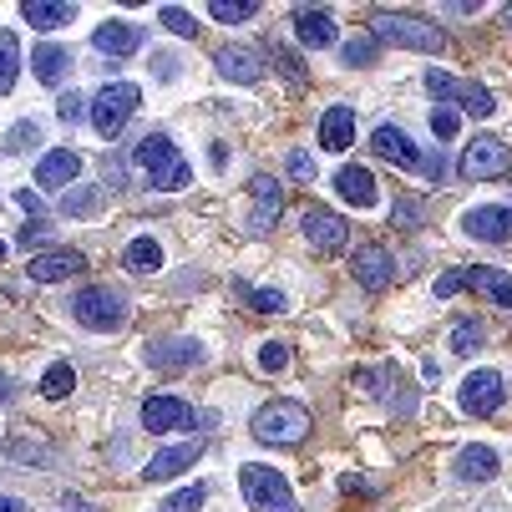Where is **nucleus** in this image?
<instances>
[{
    "label": "nucleus",
    "instance_id": "nucleus-40",
    "mask_svg": "<svg viewBox=\"0 0 512 512\" xmlns=\"http://www.w3.org/2000/svg\"><path fill=\"white\" fill-rule=\"evenodd\" d=\"M249 305L259 310V315H284V295H279V289H249Z\"/></svg>",
    "mask_w": 512,
    "mask_h": 512
},
{
    "label": "nucleus",
    "instance_id": "nucleus-15",
    "mask_svg": "<svg viewBox=\"0 0 512 512\" xmlns=\"http://www.w3.org/2000/svg\"><path fill=\"white\" fill-rule=\"evenodd\" d=\"M87 269V259L77 254V249H46V254H36L31 264H26V274L36 279V284H56V279H77Z\"/></svg>",
    "mask_w": 512,
    "mask_h": 512
},
{
    "label": "nucleus",
    "instance_id": "nucleus-10",
    "mask_svg": "<svg viewBox=\"0 0 512 512\" xmlns=\"http://www.w3.org/2000/svg\"><path fill=\"white\" fill-rule=\"evenodd\" d=\"M350 269H355L360 289H371V295H381V289H391L396 259H391V249H386V244H360V249H355V259H350Z\"/></svg>",
    "mask_w": 512,
    "mask_h": 512
},
{
    "label": "nucleus",
    "instance_id": "nucleus-54",
    "mask_svg": "<svg viewBox=\"0 0 512 512\" xmlns=\"http://www.w3.org/2000/svg\"><path fill=\"white\" fill-rule=\"evenodd\" d=\"M502 21H507V26H512V6H507V11H502Z\"/></svg>",
    "mask_w": 512,
    "mask_h": 512
},
{
    "label": "nucleus",
    "instance_id": "nucleus-34",
    "mask_svg": "<svg viewBox=\"0 0 512 512\" xmlns=\"http://www.w3.org/2000/svg\"><path fill=\"white\" fill-rule=\"evenodd\" d=\"M340 56H345V66H371V61L381 56V46H376L371 36H350V41L340 46Z\"/></svg>",
    "mask_w": 512,
    "mask_h": 512
},
{
    "label": "nucleus",
    "instance_id": "nucleus-36",
    "mask_svg": "<svg viewBox=\"0 0 512 512\" xmlns=\"http://www.w3.org/2000/svg\"><path fill=\"white\" fill-rule=\"evenodd\" d=\"M158 21H163L173 36H188V41L198 36V21H193V11H183V6H163V11H158Z\"/></svg>",
    "mask_w": 512,
    "mask_h": 512
},
{
    "label": "nucleus",
    "instance_id": "nucleus-27",
    "mask_svg": "<svg viewBox=\"0 0 512 512\" xmlns=\"http://www.w3.org/2000/svg\"><path fill=\"white\" fill-rule=\"evenodd\" d=\"M31 66H36V82H46V87H56L66 71H71V51L66 46H56V41H41L36 51H31Z\"/></svg>",
    "mask_w": 512,
    "mask_h": 512
},
{
    "label": "nucleus",
    "instance_id": "nucleus-4",
    "mask_svg": "<svg viewBox=\"0 0 512 512\" xmlns=\"http://www.w3.org/2000/svg\"><path fill=\"white\" fill-rule=\"evenodd\" d=\"M239 487H244V502L254 512H295V492H289V482H284L279 467L244 462L239 467Z\"/></svg>",
    "mask_w": 512,
    "mask_h": 512
},
{
    "label": "nucleus",
    "instance_id": "nucleus-52",
    "mask_svg": "<svg viewBox=\"0 0 512 512\" xmlns=\"http://www.w3.org/2000/svg\"><path fill=\"white\" fill-rule=\"evenodd\" d=\"M61 507H71V512H87V502H82V497H66Z\"/></svg>",
    "mask_w": 512,
    "mask_h": 512
},
{
    "label": "nucleus",
    "instance_id": "nucleus-46",
    "mask_svg": "<svg viewBox=\"0 0 512 512\" xmlns=\"http://www.w3.org/2000/svg\"><path fill=\"white\" fill-rule=\"evenodd\" d=\"M467 284V274L462 269H452V274H442V279H436V300H452L457 295V289Z\"/></svg>",
    "mask_w": 512,
    "mask_h": 512
},
{
    "label": "nucleus",
    "instance_id": "nucleus-24",
    "mask_svg": "<svg viewBox=\"0 0 512 512\" xmlns=\"http://www.w3.org/2000/svg\"><path fill=\"white\" fill-rule=\"evenodd\" d=\"M77 173H82V158L71 153V148H56V153H46V158L36 163V183H41V188H66Z\"/></svg>",
    "mask_w": 512,
    "mask_h": 512
},
{
    "label": "nucleus",
    "instance_id": "nucleus-23",
    "mask_svg": "<svg viewBox=\"0 0 512 512\" xmlns=\"http://www.w3.org/2000/svg\"><path fill=\"white\" fill-rule=\"evenodd\" d=\"M203 457V442H183V447H168L148 462V482H168V477H183L193 462Z\"/></svg>",
    "mask_w": 512,
    "mask_h": 512
},
{
    "label": "nucleus",
    "instance_id": "nucleus-35",
    "mask_svg": "<svg viewBox=\"0 0 512 512\" xmlns=\"http://www.w3.org/2000/svg\"><path fill=\"white\" fill-rule=\"evenodd\" d=\"M254 360H259V371H264V376H279L284 365H289V345H279V340H264Z\"/></svg>",
    "mask_w": 512,
    "mask_h": 512
},
{
    "label": "nucleus",
    "instance_id": "nucleus-6",
    "mask_svg": "<svg viewBox=\"0 0 512 512\" xmlns=\"http://www.w3.org/2000/svg\"><path fill=\"white\" fill-rule=\"evenodd\" d=\"M137 102H142V92L132 87V82H107L97 97H92V127L102 132V137H117L127 122H132V112H137Z\"/></svg>",
    "mask_w": 512,
    "mask_h": 512
},
{
    "label": "nucleus",
    "instance_id": "nucleus-2",
    "mask_svg": "<svg viewBox=\"0 0 512 512\" xmlns=\"http://www.w3.org/2000/svg\"><path fill=\"white\" fill-rule=\"evenodd\" d=\"M371 41L376 46H406V51H442L447 46V36L431 21L406 16V11H376L371 16Z\"/></svg>",
    "mask_w": 512,
    "mask_h": 512
},
{
    "label": "nucleus",
    "instance_id": "nucleus-42",
    "mask_svg": "<svg viewBox=\"0 0 512 512\" xmlns=\"http://www.w3.org/2000/svg\"><path fill=\"white\" fill-rule=\"evenodd\" d=\"M56 117H61L66 127H71V122H82V117H87V102H82L77 92H66V97L56 102Z\"/></svg>",
    "mask_w": 512,
    "mask_h": 512
},
{
    "label": "nucleus",
    "instance_id": "nucleus-13",
    "mask_svg": "<svg viewBox=\"0 0 512 512\" xmlns=\"http://www.w3.org/2000/svg\"><path fill=\"white\" fill-rule=\"evenodd\" d=\"M462 234H472V239H482V244L512 239V208H502V203L467 208V213H462Z\"/></svg>",
    "mask_w": 512,
    "mask_h": 512
},
{
    "label": "nucleus",
    "instance_id": "nucleus-22",
    "mask_svg": "<svg viewBox=\"0 0 512 512\" xmlns=\"http://www.w3.org/2000/svg\"><path fill=\"white\" fill-rule=\"evenodd\" d=\"M295 36H300V46H310V51H325V46H335V21H330V11H310V6H300L295 11Z\"/></svg>",
    "mask_w": 512,
    "mask_h": 512
},
{
    "label": "nucleus",
    "instance_id": "nucleus-20",
    "mask_svg": "<svg viewBox=\"0 0 512 512\" xmlns=\"http://www.w3.org/2000/svg\"><path fill=\"white\" fill-rule=\"evenodd\" d=\"M335 193H340L350 208H376V178H371V168H360V163L340 168V173H335Z\"/></svg>",
    "mask_w": 512,
    "mask_h": 512
},
{
    "label": "nucleus",
    "instance_id": "nucleus-26",
    "mask_svg": "<svg viewBox=\"0 0 512 512\" xmlns=\"http://www.w3.org/2000/svg\"><path fill=\"white\" fill-rule=\"evenodd\" d=\"M462 274H467V284L477 289V295H487L492 305H512V279H507V269L472 264V269H462Z\"/></svg>",
    "mask_w": 512,
    "mask_h": 512
},
{
    "label": "nucleus",
    "instance_id": "nucleus-21",
    "mask_svg": "<svg viewBox=\"0 0 512 512\" xmlns=\"http://www.w3.org/2000/svg\"><path fill=\"white\" fill-rule=\"evenodd\" d=\"M21 21L36 26V31H61V26L77 21V6H71V0H26Z\"/></svg>",
    "mask_w": 512,
    "mask_h": 512
},
{
    "label": "nucleus",
    "instance_id": "nucleus-29",
    "mask_svg": "<svg viewBox=\"0 0 512 512\" xmlns=\"http://www.w3.org/2000/svg\"><path fill=\"white\" fill-rule=\"evenodd\" d=\"M21 77V36L16 31H0V97H6Z\"/></svg>",
    "mask_w": 512,
    "mask_h": 512
},
{
    "label": "nucleus",
    "instance_id": "nucleus-30",
    "mask_svg": "<svg viewBox=\"0 0 512 512\" xmlns=\"http://www.w3.org/2000/svg\"><path fill=\"white\" fill-rule=\"evenodd\" d=\"M71 391H77V371H71L66 360H56L51 371L41 376V396H46V401H66Z\"/></svg>",
    "mask_w": 512,
    "mask_h": 512
},
{
    "label": "nucleus",
    "instance_id": "nucleus-47",
    "mask_svg": "<svg viewBox=\"0 0 512 512\" xmlns=\"http://www.w3.org/2000/svg\"><path fill=\"white\" fill-rule=\"evenodd\" d=\"M46 239H51V229H46V224H31V229H21V239H16V244H21V249H31V244H46Z\"/></svg>",
    "mask_w": 512,
    "mask_h": 512
},
{
    "label": "nucleus",
    "instance_id": "nucleus-28",
    "mask_svg": "<svg viewBox=\"0 0 512 512\" xmlns=\"http://www.w3.org/2000/svg\"><path fill=\"white\" fill-rule=\"evenodd\" d=\"M122 259H127V269H132V274H158V269H163V244L142 234V239H132V244H127V254H122Z\"/></svg>",
    "mask_w": 512,
    "mask_h": 512
},
{
    "label": "nucleus",
    "instance_id": "nucleus-31",
    "mask_svg": "<svg viewBox=\"0 0 512 512\" xmlns=\"http://www.w3.org/2000/svg\"><path fill=\"white\" fill-rule=\"evenodd\" d=\"M452 102H462V112H472V117H492V112H497L492 92H487V87H477V82H457Z\"/></svg>",
    "mask_w": 512,
    "mask_h": 512
},
{
    "label": "nucleus",
    "instance_id": "nucleus-18",
    "mask_svg": "<svg viewBox=\"0 0 512 512\" xmlns=\"http://www.w3.org/2000/svg\"><path fill=\"white\" fill-rule=\"evenodd\" d=\"M350 142H355V107H345V102L325 107V117H320V148L325 153H345Z\"/></svg>",
    "mask_w": 512,
    "mask_h": 512
},
{
    "label": "nucleus",
    "instance_id": "nucleus-45",
    "mask_svg": "<svg viewBox=\"0 0 512 512\" xmlns=\"http://www.w3.org/2000/svg\"><path fill=\"white\" fill-rule=\"evenodd\" d=\"M61 208H66V213H92V208H97V188H82V193H66V198H61Z\"/></svg>",
    "mask_w": 512,
    "mask_h": 512
},
{
    "label": "nucleus",
    "instance_id": "nucleus-44",
    "mask_svg": "<svg viewBox=\"0 0 512 512\" xmlns=\"http://www.w3.org/2000/svg\"><path fill=\"white\" fill-rule=\"evenodd\" d=\"M391 218H396V224H406V229H416V224H421V203H416V198H396Z\"/></svg>",
    "mask_w": 512,
    "mask_h": 512
},
{
    "label": "nucleus",
    "instance_id": "nucleus-41",
    "mask_svg": "<svg viewBox=\"0 0 512 512\" xmlns=\"http://www.w3.org/2000/svg\"><path fill=\"white\" fill-rule=\"evenodd\" d=\"M426 92H431V102H452L457 82L447 77V71H426Z\"/></svg>",
    "mask_w": 512,
    "mask_h": 512
},
{
    "label": "nucleus",
    "instance_id": "nucleus-33",
    "mask_svg": "<svg viewBox=\"0 0 512 512\" xmlns=\"http://www.w3.org/2000/svg\"><path fill=\"white\" fill-rule=\"evenodd\" d=\"M482 340H487V325H482V320H457V325H452V350H457V355L482 350Z\"/></svg>",
    "mask_w": 512,
    "mask_h": 512
},
{
    "label": "nucleus",
    "instance_id": "nucleus-38",
    "mask_svg": "<svg viewBox=\"0 0 512 512\" xmlns=\"http://www.w3.org/2000/svg\"><path fill=\"white\" fill-rule=\"evenodd\" d=\"M203 497H208V492H203V487L193 482V487H183V492H173V497H168V502H163L158 512H198V507H203Z\"/></svg>",
    "mask_w": 512,
    "mask_h": 512
},
{
    "label": "nucleus",
    "instance_id": "nucleus-55",
    "mask_svg": "<svg viewBox=\"0 0 512 512\" xmlns=\"http://www.w3.org/2000/svg\"><path fill=\"white\" fill-rule=\"evenodd\" d=\"M0 259H6V244H0Z\"/></svg>",
    "mask_w": 512,
    "mask_h": 512
},
{
    "label": "nucleus",
    "instance_id": "nucleus-8",
    "mask_svg": "<svg viewBox=\"0 0 512 512\" xmlns=\"http://www.w3.org/2000/svg\"><path fill=\"white\" fill-rule=\"evenodd\" d=\"M300 229H305V239H310V249L315 254H340L345 244H350V224L340 213H330V208H305V218H300Z\"/></svg>",
    "mask_w": 512,
    "mask_h": 512
},
{
    "label": "nucleus",
    "instance_id": "nucleus-11",
    "mask_svg": "<svg viewBox=\"0 0 512 512\" xmlns=\"http://www.w3.org/2000/svg\"><path fill=\"white\" fill-rule=\"evenodd\" d=\"M502 376L497 371H472L467 381H462V396H457V406L467 411V416H492V411H502Z\"/></svg>",
    "mask_w": 512,
    "mask_h": 512
},
{
    "label": "nucleus",
    "instance_id": "nucleus-17",
    "mask_svg": "<svg viewBox=\"0 0 512 512\" xmlns=\"http://www.w3.org/2000/svg\"><path fill=\"white\" fill-rule=\"evenodd\" d=\"M213 66L224 71L229 82H239V87H249V82L264 77V56H259L254 46H224V51L213 56Z\"/></svg>",
    "mask_w": 512,
    "mask_h": 512
},
{
    "label": "nucleus",
    "instance_id": "nucleus-5",
    "mask_svg": "<svg viewBox=\"0 0 512 512\" xmlns=\"http://www.w3.org/2000/svg\"><path fill=\"white\" fill-rule=\"evenodd\" d=\"M71 315H77L82 330L107 335V330H117L127 320V300L117 295V289H107V284H87V289H77V300H71Z\"/></svg>",
    "mask_w": 512,
    "mask_h": 512
},
{
    "label": "nucleus",
    "instance_id": "nucleus-3",
    "mask_svg": "<svg viewBox=\"0 0 512 512\" xmlns=\"http://www.w3.org/2000/svg\"><path fill=\"white\" fill-rule=\"evenodd\" d=\"M254 436L269 447H295L310 436V411L300 401H269L254 411Z\"/></svg>",
    "mask_w": 512,
    "mask_h": 512
},
{
    "label": "nucleus",
    "instance_id": "nucleus-50",
    "mask_svg": "<svg viewBox=\"0 0 512 512\" xmlns=\"http://www.w3.org/2000/svg\"><path fill=\"white\" fill-rule=\"evenodd\" d=\"M16 208H26V213H41V198H36L31 188H21V193H16Z\"/></svg>",
    "mask_w": 512,
    "mask_h": 512
},
{
    "label": "nucleus",
    "instance_id": "nucleus-12",
    "mask_svg": "<svg viewBox=\"0 0 512 512\" xmlns=\"http://www.w3.org/2000/svg\"><path fill=\"white\" fill-rule=\"evenodd\" d=\"M148 365L153 371H193V365H203V345L188 335H163L148 345Z\"/></svg>",
    "mask_w": 512,
    "mask_h": 512
},
{
    "label": "nucleus",
    "instance_id": "nucleus-16",
    "mask_svg": "<svg viewBox=\"0 0 512 512\" xmlns=\"http://www.w3.org/2000/svg\"><path fill=\"white\" fill-rule=\"evenodd\" d=\"M142 41H148V31L132 26V21H102L92 31V46L102 56H132V51H142Z\"/></svg>",
    "mask_w": 512,
    "mask_h": 512
},
{
    "label": "nucleus",
    "instance_id": "nucleus-1",
    "mask_svg": "<svg viewBox=\"0 0 512 512\" xmlns=\"http://www.w3.org/2000/svg\"><path fill=\"white\" fill-rule=\"evenodd\" d=\"M132 163L148 173V183H153L158 193H173V188H183V183L193 178V173H188V158L173 148L168 132H148V137H142L137 148H132Z\"/></svg>",
    "mask_w": 512,
    "mask_h": 512
},
{
    "label": "nucleus",
    "instance_id": "nucleus-9",
    "mask_svg": "<svg viewBox=\"0 0 512 512\" xmlns=\"http://www.w3.org/2000/svg\"><path fill=\"white\" fill-rule=\"evenodd\" d=\"M193 426V406L183 396H148L142 401V431H153V436H173V431H188Z\"/></svg>",
    "mask_w": 512,
    "mask_h": 512
},
{
    "label": "nucleus",
    "instance_id": "nucleus-43",
    "mask_svg": "<svg viewBox=\"0 0 512 512\" xmlns=\"http://www.w3.org/2000/svg\"><path fill=\"white\" fill-rule=\"evenodd\" d=\"M289 178H295V183H315V158L310 153H289Z\"/></svg>",
    "mask_w": 512,
    "mask_h": 512
},
{
    "label": "nucleus",
    "instance_id": "nucleus-19",
    "mask_svg": "<svg viewBox=\"0 0 512 512\" xmlns=\"http://www.w3.org/2000/svg\"><path fill=\"white\" fill-rule=\"evenodd\" d=\"M284 213V188L274 178H254V213H249V229L254 234H269Z\"/></svg>",
    "mask_w": 512,
    "mask_h": 512
},
{
    "label": "nucleus",
    "instance_id": "nucleus-53",
    "mask_svg": "<svg viewBox=\"0 0 512 512\" xmlns=\"http://www.w3.org/2000/svg\"><path fill=\"white\" fill-rule=\"evenodd\" d=\"M6 401H11V381H6V376H0V406H6Z\"/></svg>",
    "mask_w": 512,
    "mask_h": 512
},
{
    "label": "nucleus",
    "instance_id": "nucleus-25",
    "mask_svg": "<svg viewBox=\"0 0 512 512\" xmlns=\"http://www.w3.org/2000/svg\"><path fill=\"white\" fill-rule=\"evenodd\" d=\"M497 472H502V462H497V452H492V447L472 442V447H462V452H457V477H462V482H492Z\"/></svg>",
    "mask_w": 512,
    "mask_h": 512
},
{
    "label": "nucleus",
    "instance_id": "nucleus-51",
    "mask_svg": "<svg viewBox=\"0 0 512 512\" xmlns=\"http://www.w3.org/2000/svg\"><path fill=\"white\" fill-rule=\"evenodd\" d=\"M0 512H26V502L21 497H0Z\"/></svg>",
    "mask_w": 512,
    "mask_h": 512
},
{
    "label": "nucleus",
    "instance_id": "nucleus-39",
    "mask_svg": "<svg viewBox=\"0 0 512 512\" xmlns=\"http://www.w3.org/2000/svg\"><path fill=\"white\" fill-rule=\"evenodd\" d=\"M431 132L442 137V142H452V137L462 132V112H452V107H436V112H431Z\"/></svg>",
    "mask_w": 512,
    "mask_h": 512
},
{
    "label": "nucleus",
    "instance_id": "nucleus-48",
    "mask_svg": "<svg viewBox=\"0 0 512 512\" xmlns=\"http://www.w3.org/2000/svg\"><path fill=\"white\" fill-rule=\"evenodd\" d=\"M274 61L284 66V77H289V82H300V77H305V71H300V56H289V51H274Z\"/></svg>",
    "mask_w": 512,
    "mask_h": 512
},
{
    "label": "nucleus",
    "instance_id": "nucleus-49",
    "mask_svg": "<svg viewBox=\"0 0 512 512\" xmlns=\"http://www.w3.org/2000/svg\"><path fill=\"white\" fill-rule=\"evenodd\" d=\"M153 71H158V82H173L178 77V61L173 56H153Z\"/></svg>",
    "mask_w": 512,
    "mask_h": 512
},
{
    "label": "nucleus",
    "instance_id": "nucleus-14",
    "mask_svg": "<svg viewBox=\"0 0 512 512\" xmlns=\"http://www.w3.org/2000/svg\"><path fill=\"white\" fill-rule=\"evenodd\" d=\"M371 148L386 158V163H396V168H406V173H421V153H416V142L401 132V127H391V122H381L376 132H371Z\"/></svg>",
    "mask_w": 512,
    "mask_h": 512
},
{
    "label": "nucleus",
    "instance_id": "nucleus-7",
    "mask_svg": "<svg viewBox=\"0 0 512 512\" xmlns=\"http://www.w3.org/2000/svg\"><path fill=\"white\" fill-rule=\"evenodd\" d=\"M512 173V148L497 137H472V148L462 153V178L472 183H492V178H507Z\"/></svg>",
    "mask_w": 512,
    "mask_h": 512
},
{
    "label": "nucleus",
    "instance_id": "nucleus-37",
    "mask_svg": "<svg viewBox=\"0 0 512 512\" xmlns=\"http://www.w3.org/2000/svg\"><path fill=\"white\" fill-rule=\"evenodd\" d=\"M36 142H41V127L36 122H16L6 132V153H26V148H36Z\"/></svg>",
    "mask_w": 512,
    "mask_h": 512
},
{
    "label": "nucleus",
    "instance_id": "nucleus-32",
    "mask_svg": "<svg viewBox=\"0 0 512 512\" xmlns=\"http://www.w3.org/2000/svg\"><path fill=\"white\" fill-rule=\"evenodd\" d=\"M208 16H213V21H224V26H239V21H254L259 6H254V0H213Z\"/></svg>",
    "mask_w": 512,
    "mask_h": 512
}]
</instances>
